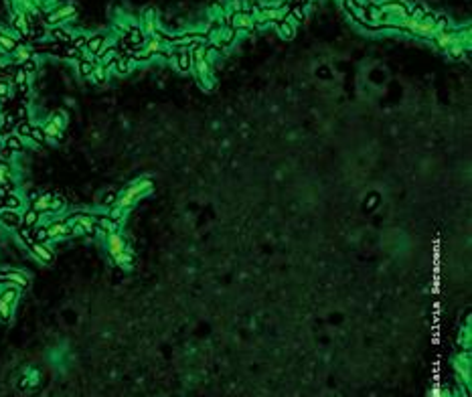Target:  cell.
<instances>
[{"mask_svg": "<svg viewBox=\"0 0 472 397\" xmlns=\"http://www.w3.org/2000/svg\"><path fill=\"white\" fill-rule=\"evenodd\" d=\"M152 190V181L150 179H138V181H134L122 195L118 197V207H122V209H130L134 203H136L140 197H144L146 193H150Z\"/></svg>", "mask_w": 472, "mask_h": 397, "instance_id": "6da1fadb", "label": "cell"}, {"mask_svg": "<svg viewBox=\"0 0 472 397\" xmlns=\"http://www.w3.org/2000/svg\"><path fill=\"white\" fill-rule=\"evenodd\" d=\"M65 126H67V116H65L63 112H57V114L53 116L45 126H41V128H43V132H45V136H47V140H49V138L59 140L61 136H63Z\"/></svg>", "mask_w": 472, "mask_h": 397, "instance_id": "7a4b0ae2", "label": "cell"}, {"mask_svg": "<svg viewBox=\"0 0 472 397\" xmlns=\"http://www.w3.org/2000/svg\"><path fill=\"white\" fill-rule=\"evenodd\" d=\"M105 243H107V251H110V255L112 257H116V255H120L122 251H126L128 250V243H126V239L122 237V233H110V235H105Z\"/></svg>", "mask_w": 472, "mask_h": 397, "instance_id": "3957f363", "label": "cell"}, {"mask_svg": "<svg viewBox=\"0 0 472 397\" xmlns=\"http://www.w3.org/2000/svg\"><path fill=\"white\" fill-rule=\"evenodd\" d=\"M0 282H6L15 288H26L29 286V278L21 272H0Z\"/></svg>", "mask_w": 472, "mask_h": 397, "instance_id": "277c9868", "label": "cell"}, {"mask_svg": "<svg viewBox=\"0 0 472 397\" xmlns=\"http://www.w3.org/2000/svg\"><path fill=\"white\" fill-rule=\"evenodd\" d=\"M45 229H47V237L49 239H61V237L71 235V231H69V227L65 225V221H55V223L47 225Z\"/></svg>", "mask_w": 472, "mask_h": 397, "instance_id": "5b68a950", "label": "cell"}, {"mask_svg": "<svg viewBox=\"0 0 472 397\" xmlns=\"http://www.w3.org/2000/svg\"><path fill=\"white\" fill-rule=\"evenodd\" d=\"M0 221L8 227H21L22 225V215L19 211H10V209H2L0 211Z\"/></svg>", "mask_w": 472, "mask_h": 397, "instance_id": "8992f818", "label": "cell"}, {"mask_svg": "<svg viewBox=\"0 0 472 397\" xmlns=\"http://www.w3.org/2000/svg\"><path fill=\"white\" fill-rule=\"evenodd\" d=\"M31 251L35 253V257L39 259V262H51V259H53V251H51V248H47L45 243H33Z\"/></svg>", "mask_w": 472, "mask_h": 397, "instance_id": "52a82bcc", "label": "cell"}, {"mask_svg": "<svg viewBox=\"0 0 472 397\" xmlns=\"http://www.w3.org/2000/svg\"><path fill=\"white\" fill-rule=\"evenodd\" d=\"M112 259H114V264H116V266L124 268V270H132V264H134V251L128 248L126 251H122L120 255H116V257H112Z\"/></svg>", "mask_w": 472, "mask_h": 397, "instance_id": "ba28073f", "label": "cell"}, {"mask_svg": "<svg viewBox=\"0 0 472 397\" xmlns=\"http://www.w3.org/2000/svg\"><path fill=\"white\" fill-rule=\"evenodd\" d=\"M51 199H53V195H49V193H45V195H37L35 199H33V211H37V213H45V211H49V203H51Z\"/></svg>", "mask_w": 472, "mask_h": 397, "instance_id": "9c48e42d", "label": "cell"}, {"mask_svg": "<svg viewBox=\"0 0 472 397\" xmlns=\"http://www.w3.org/2000/svg\"><path fill=\"white\" fill-rule=\"evenodd\" d=\"M4 148L10 152H21L22 150V138H19L17 134H8L4 138Z\"/></svg>", "mask_w": 472, "mask_h": 397, "instance_id": "30bf717a", "label": "cell"}, {"mask_svg": "<svg viewBox=\"0 0 472 397\" xmlns=\"http://www.w3.org/2000/svg\"><path fill=\"white\" fill-rule=\"evenodd\" d=\"M17 298H19V288H15V286H6V290L0 294V300L6 302V304H10V306H15Z\"/></svg>", "mask_w": 472, "mask_h": 397, "instance_id": "8fae6325", "label": "cell"}, {"mask_svg": "<svg viewBox=\"0 0 472 397\" xmlns=\"http://www.w3.org/2000/svg\"><path fill=\"white\" fill-rule=\"evenodd\" d=\"M39 215L37 211H33V209H29L24 215H22V227H29V229H35L37 225H39Z\"/></svg>", "mask_w": 472, "mask_h": 397, "instance_id": "7c38bea8", "label": "cell"}, {"mask_svg": "<svg viewBox=\"0 0 472 397\" xmlns=\"http://www.w3.org/2000/svg\"><path fill=\"white\" fill-rule=\"evenodd\" d=\"M177 67L181 71H191L193 69V57L188 53H181L177 59Z\"/></svg>", "mask_w": 472, "mask_h": 397, "instance_id": "4fadbf2b", "label": "cell"}, {"mask_svg": "<svg viewBox=\"0 0 472 397\" xmlns=\"http://www.w3.org/2000/svg\"><path fill=\"white\" fill-rule=\"evenodd\" d=\"M126 209H122V207H118V205H114V207L110 209V213H107V217L112 219V221H116L118 225H122V221L126 219Z\"/></svg>", "mask_w": 472, "mask_h": 397, "instance_id": "5bb4252c", "label": "cell"}, {"mask_svg": "<svg viewBox=\"0 0 472 397\" xmlns=\"http://www.w3.org/2000/svg\"><path fill=\"white\" fill-rule=\"evenodd\" d=\"M29 138H31L33 142H37V144H43V142H47V136H45L43 128H37V126H33V130H31V136H29Z\"/></svg>", "mask_w": 472, "mask_h": 397, "instance_id": "9a60e30c", "label": "cell"}, {"mask_svg": "<svg viewBox=\"0 0 472 397\" xmlns=\"http://www.w3.org/2000/svg\"><path fill=\"white\" fill-rule=\"evenodd\" d=\"M10 183V170H8V164L6 162H0V187L2 185H8Z\"/></svg>", "mask_w": 472, "mask_h": 397, "instance_id": "2e32d148", "label": "cell"}, {"mask_svg": "<svg viewBox=\"0 0 472 397\" xmlns=\"http://www.w3.org/2000/svg\"><path fill=\"white\" fill-rule=\"evenodd\" d=\"M118 193H114V190H110V193H105L102 197V205H105V207H114V205L118 203Z\"/></svg>", "mask_w": 472, "mask_h": 397, "instance_id": "e0dca14e", "label": "cell"}, {"mask_svg": "<svg viewBox=\"0 0 472 397\" xmlns=\"http://www.w3.org/2000/svg\"><path fill=\"white\" fill-rule=\"evenodd\" d=\"M10 316H12V306L0 300V318H2V320H8Z\"/></svg>", "mask_w": 472, "mask_h": 397, "instance_id": "ac0fdd59", "label": "cell"}, {"mask_svg": "<svg viewBox=\"0 0 472 397\" xmlns=\"http://www.w3.org/2000/svg\"><path fill=\"white\" fill-rule=\"evenodd\" d=\"M93 81H105V69L103 67H93V71L89 75Z\"/></svg>", "mask_w": 472, "mask_h": 397, "instance_id": "d6986e66", "label": "cell"}, {"mask_svg": "<svg viewBox=\"0 0 472 397\" xmlns=\"http://www.w3.org/2000/svg\"><path fill=\"white\" fill-rule=\"evenodd\" d=\"M61 209H63V199L53 197L51 203H49V211H51V213H57V211H61Z\"/></svg>", "mask_w": 472, "mask_h": 397, "instance_id": "ffe728a7", "label": "cell"}, {"mask_svg": "<svg viewBox=\"0 0 472 397\" xmlns=\"http://www.w3.org/2000/svg\"><path fill=\"white\" fill-rule=\"evenodd\" d=\"M10 95V85L4 84V81H0V100H6Z\"/></svg>", "mask_w": 472, "mask_h": 397, "instance_id": "44dd1931", "label": "cell"}, {"mask_svg": "<svg viewBox=\"0 0 472 397\" xmlns=\"http://www.w3.org/2000/svg\"><path fill=\"white\" fill-rule=\"evenodd\" d=\"M79 69H82V75L89 77L91 71H93V65H91V63H82V65H79Z\"/></svg>", "mask_w": 472, "mask_h": 397, "instance_id": "7402d4cb", "label": "cell"}, {"mask_svg": "<svg viewBox=\"0 0 472 397\" xmlns=\"http://www.w3.org/2000/svg\"><path fill=\"white\" fill-rule=\"evenodd\" d=\"M430 397H444V391H442V387H440V385H434V389H431Z\"/></svg>", "mask_w": 472, "mask_h": 397, "instance_id": "603a6c76", "label": "cell"}, {"mask_svg": "<svg viewBox=\"0 0 472 397\" xmlns=\"http://www.w3.org/2000/svg\"><path fill=\"white\" fill-rule=\"evenodd\" d=\"M450 57H454V59H460V57H462V49L452 47V49H450Z\"/></svg>", "mask_w": 472, "mask_h": 397, "instance_id": "cb8c5ba5", "label": "cell"}, {"mask_svg": "<svg viewBox=\"0 0 472 397\" xmlns=\"http://www.w3.org/2000/svg\"><path fill=\"white\" fill-rule=\"evenodd\" d=\"M100 45H102V41H100V39H93L91 43H89V49H91V51H98Z\"/></svg>", "mask_w": 472, "mask_h": 397, "instance_id": "d4e9b609", "label": "cell"}]
</instances>
